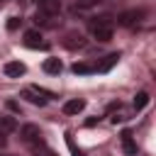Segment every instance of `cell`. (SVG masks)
I'll return each mask as SVG.
<instances>
[{
  "instance_id": "6da1fadb",
  "label": "cell",
  "mask_w": 156,
  "mask_h": 156,
  "mask_svg": "<svg viewBox=\"0 0 156 156\" xmlns=\"http://www.w3.org/2000/svg\"><path fill=\"white\" fill-rule=\"evenodd\" d=\"M88 29H90L93 39H98V41H110V39H112V32H115V22H112V17H107V15L93 17V20L88 22Z\"/></svg>"
},
{
  "instance_id": "7a4b0ae2",
  "label": "cell",
  "mask_w": 156,
  "mask_h": 156,
  "mask_svg": "<svg viewBox=\"0 0 156 156\" xmlns=\"http://www.w3.org/2000/svg\"><path fill=\"white\" fill-rule=\"evenodd\" d=\"M20 136H22V141H24L27 146H32V149H37V146L44 144V139H41V129H39L37 124H24V127L20 129Z\"/></svg>"
},
{
  "instance_id": "3957f363",
  "label": "cell",
  "mask_w": 156,
  "mask_h": 156,
  "mask_svg": "<svg viewBox=\"0 0 156 156\" xmlns=\"http://www.w3.org/2000/svg\"><path fill=\"white\" fill-rule=\"evenodd\" d=\"M22 98H24V100H29L32 105H46L49 93H46V90H41V88L29 85V88H24V90H22Z\"/></svg>"
},
{
  "instance_id": "277c9868",
  "label": "cell",
  "mask_w": 156,
  "mask_h": 156,
  "mask_svg": "<svg viewBox=\"0 0 156 156\" xmlns=\"http://www.w3.org/2000/svg\"><path fill=\"white\" fill-rule=\"evenodd\" d=\"M144 10H124L119 17H117V22L122 24V27H134V24H139L141 20H144Z\"/></svg>"
},
{
  "instance_id": "5b68a950",
  "label": "cell",
  "mask_w": 156,
  "mask_h": 156,
  "mask_svg": "<svg viewBox=\"0 0 156 156\" xmlns=\"http://www.w3.org/2000/svg\"><path fill=\"white\" fill-rule=\"evenodd\" d=\"M24 46H29V49H49V44L44 41L41 32H37V29L24 32Z\"/></svg>"
},
{
  "instance_id": "8992f818",
  "label": "cell",
  "mask_w": 156,
  "mask_h": 156,
  "mask_svg": "<svg viewBox=\"0 0 156 156\" xmlns=\"http://www.w3.org/2000/svg\"><path fill=\"white\" fill-rule=\"evenodd\" d=\"M34 20H37V24H39V27H46V29L58 27V22H61V17H58V15H44V12H39V10H37Z\"/></svg>"
},
{
  "instance_id": "52a82bcc",
  "label": "cell",
  "mask_w": 156,
  "mask_h": 156,
  "mask_svg": "<svg viewBox=\"0 0 156 156\" xmlns=\"http://www.w3.org/2000/svg\"><path fill=\"white\" fill-rule=\"evenodd\" d=\"M110 119L117 124V122H124V119H129V110L124 107V105H119V102H115V105H110Z\"/></svg>"
},
{
  "instance_id": "ba28073f",
  "label": "cell",
  "mask_w": 156,
  "mask_h": 156,
  "mask_svg": "<svg viewBox=\"0 0 156 156\" xmlns=\"http://www.w3.org/2000/svg\"><path fill=\"white\" fill-rule=\"evenodd\" d=\"M5 76L7 78H20V76H24V63H20V61H10V63H5Z\"/></svg>"
},
{
  "instance_id": "9c48e42d",
  "label": "cell",
  "mask_w": 156,
  "mask_h": 156,
  "mask_svg": "<svg viewBox=\"0 0 156 156\" xmlns=\"http://www.w3.org/2000/svg\"><path fill=\"white\" fill-rule=\"evenodd\" d=\"M119 136H122V149H124V154H127V156H136V144H134V139H132V132L124 129Z\"/></svg>"
},
{
  "instance_id": "30bf717a",
  "label": "cell",
  "mask_w": 156,
  "mask_h": 156,
  "mask_svg": "<svg viewBox=\"0 0 156 156\" xmlns=\"http://www.w3.org/2000/svg\"><path fill=\"white\" fill-rule=\"evenodd\" d=\"M37 2H39V12H44V15H58V10H61L58 0H37Z\"/></svg>"
},
{
  "instance_id": "8fae6325",
  "label": "cell",
  "mask_w": 156,
  "mask_h": 156,
  "mask_svg": "<svg viewBox=\"0 0 156 156\" xmlns=\"http://www.w3.org/2000/svg\"><path fill=\"white\" fill-rule=\"evenodd\" d=\"M83 110H85V100H78V98H76V100H68V102L63 105V112H66V115H78V112H83Z\"/></svg>"
},
{
  "instance_id": "7c38bea8",
  "label": "cell",
  "mask_w": 156,
  "mask_h": 156,
  "mask_svg": "<svg viewBox=\"0 0 156 156\" xmlns=\"http://www.w3.org/2000/svg\"><path fill=\"white\" fill-rule=\"evenodd\" d=\"M83 44H85L83 34H78V32H68L66 39H63V46H68V49H76V46H83Z\"/></svg>"
},
{
  "instance_id": "4fadbf2b",
  "label": "cell",
  "mask_w": 156,
  "mask_h": 156,
  "mask_svg": "<svg viewBox=\"0 0 156 156\" xmlns=\"http://www.w3.org/2000/svg\"><path fill=\"white\" fill-rule=\"evenodd\" d=\"M117 58H119V54H110V56H105V61L95 63L93 68H95V71H107L110 66H115V63H117Z\"/></svg>"
},
{
  "instance_id": "5bb4252c",
  "label": "cell",
  "mask_w": 156,
  "mask_h": 156,
  "mask_svg": "<svg viewBox=\"0 0 156 156\" xmlns=\"http://www.w3.org/2000/svg\"><path fill=\"white\" fill-rule=\"evenodd\" d=\"M61 68H63V66H61L58 58H46V61H44V71H46V73H61Z\"/></svg>"
},
{
  "instance_id": "9a60e30c",
  "label": "cell",
  "mask_w": 156,
  "mask_h": 156,
  "mask_svg": "<svg viewBox=\"0 0 156 156\" xmlns=\"http://www.w3.org/2000/svg\"><path fill=\"white\" fill-rule=\"evenodd\" d=\"M17 129V122L12 119V117H0V132H15Z\"/></svg>"
},
{
  "instance_id": "2e32d148",
  "label": "cell",
  "mask_w": 156,
  "mask_h": 156,
  "mask_svg": "<svg viewBox=\"0 0 156 156\" xmlns=\"http://www.w3.org/2000/svg\"><path fill=\"white\" fill-rule=\"evenodd\" d=\"M73 73L85 76V73H95V68H93L90 63H73Z\"/></svg>"
},
{
  "instance_id": "e0dca14e",
  "label": "cell",
  "mask_w": 156,
  "mask_h": 156,
  "mask_svg": "<svg viewBox=\"0 0 156 156\" xmlns=\"http://www.w3.org/2000/svg\"><path fill=\"white\" fill-rule=\"evenodd\" d=\"M102 0H76V10H90L95 5H100Z\"/></svg>"
},
{
  "instance_id": "ac0fdd59",
  "label": "cell",
  "mask_w": 156,
  "mask_h": 156,
  "mask_svg": "<svg viewBox=\"0 0 156 156\" xmlns=\"http://www.w3.org/2000/svg\"><path fill=\"white\" fill-rule=\"evenodd\" d=\"M146 102H149V93H139V95L134 98V110H141V107H146Z\"/></svg>"
},
{
  "instance_id": "d6986e66",
  "label": "cell",
  "mask_w": 156,
  "mask_h": 156,
  "mask_svg": "<svg viewBox=\"0 0 156 156\" xmlns=\"http://www.w3.org/2000/svg\"><path fill=\"white\" fill-rule=\"evenodd\" d=\"M66 144H68V149H71V154H73V156H83V151H80V149L73 144V136H71V132L66 134Z\"/></svg>"
},
{
  "instance_id": "ffe728a7",
  "label": "cell",
  "mask_w": 156,
  "mask_h": 156,
  "mask_svg": "<svg viewBox=\"0 0 156 156\" xmlns=\"http://www.w3.org/2000/svg\"><path fill=\"white\" fill-rule=\"evenodd\" d=\"M37 156H56V154H54L51 149H46V146L41 144V146H37Z\"/></svg>"
},
{
  "instance_id": "44dd1931",
  "label": "cell",
  "mask_w": 156,
  "mask_h": 156,
  "mask_svg": "<svg viewBox=\"0 0 156 156\" xmlns=\"http://www.w3.org/2000/svg\"><path fill=\"white\" fill-rule=\"evenodd\" d=\"M17 24H20V20H17V17H10V22H7V27H10V29H15Z\"/></svg>"
},
{
  "instance_id": "7402d4cb",
  "label": "cell",
  "mask_w": 156,
  "mask_h": 156,
  "mask_svg": "<svg viewBox=\"0 0 156 156\" xmlns=\"http://www.w3.org/2000/svg\"><path fill=\"white\" fill-rule=\"evenodd\" d=\"M5 144H7V134H5V132H0V149H2Z\"/></svg>"
},
{
  "instance_id": "603a6c76",
  "label": "cell",
  "mask_w": 156,
  "mask_h": 156,
  "mask_svg": "<svg viewBox=\"0 0 156 156\" xmlns=\"http://www.w3.org/2000/svg\"><path fill=\"white\" fill-rule=\"evenodd\" d=\"M2 5H5V0H0V7H2Z\"/></svg>"
},
{
  "instance_id": "cb8c5ba5",
  "label": "cell",
  "mask_w": 156,
  "mask_h": 156,
  "mask_svg": "<svg viewBox=\"0 0 156 156\" xmlns=\"http://www.w3.org/2000/svg\"><path fill=\"white\" fill-rule=\"evenodd\" d=\"M0 156H12V154H0Z\"/></svg>"
},
{
  "instance_id": "d4e9b609",
  "label": "cell",
  "mask_w": 156,
  "mask_h": 156,
  "mask_svg": "<svg viewBox=\"0 0 156 156\" xmlns=\"http://www.w3.org/2000/svg\"><path fill=\"white\" fill-rule=\"evenodd\" d=\"M22 2H24V0H22Z\"/></svg>"
}]
</instances>
